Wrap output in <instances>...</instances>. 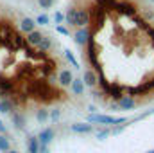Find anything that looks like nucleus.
<instances>
[{
	"label": "nucleus",
	"mask_w": 154,
	"mask_h": 153,
	"mask_svg": "<svg viewBox=\"0 0 154 153\" xmlns=\"http://www.w3.org/2000/svg\"><path fill=\"white\" fill-rule=\"evenodd\" d=\"M88 122H97V124H106V126H116L127 122L125 117H113V115H104V114H91L88 115Z\"/></svg>",
	"instance_id": "1"
},
{
	"label": "nucleus",
	"mask_w": 154,
	"mask_h": 153,
	"mask_svg": "<svg viewBox=\"0 0 154 153\" xmlns=\"http://www.w3.org/2000/svg\"><path fill=\"white\" fill-rule=\"evenodd\" d=\"M90 38H91V29H90V25L88 27H77L75 34H74V40H75V43L79 45V47H86V43L90 41Z\"/></svg>",
	"instance_id": "2"
},
{
	"label": "nucleus",
	"mask_w": 154,
	"mask_h": 153,
	"mask_svg": "<svg viewBox=\"0 0 154 153\" xmlns=\"http://www.w3.org/2000/svg\"><path fill=\"white\" fill-rule=\"evenodd\" d=\"M136 99L134 96H129V94H124L120 99H118V110H124V112H129V110H134L136 108Z\"/></svg>",
	"instance_id": "3"
},
{
	"label": "nucleus",
	"mask_w": 154,
	"mask_h": 153,
	"mask_svg": "<svg viewBox=\"0 0 154 153\" xmlns=\"http://www.w3.org/2000/svg\"><path fill=\"white\" fill-rule=\"evenodd\" d=\"M72 81H74V72H72L70 69H61V70H59V74H57V85H59L61 88L70 86Z\"/></svg>",
	"instance_id": "4"
},
{
	"label": "nucleus",
	"mask_w": 154,
	"mask_h": 153,
	"mask_svg": "<svg viewBox=\"0 0 154 153\" xmlns=\"http://www.w3.org/2000/svg\"><path fill=\"white\" fill-rule=\"evenodd\" d=\"M82 81H84L86 86L95 88V86L99 85V74H97V70H95V69H86V70L82 72Z\"/></svg>",
	"instance_id": "5"
},
{
	"label": "nucleus",
	"mask_w": 154,
	"mask_h": 153,
	"mask_svg": "<svg viewBox=\"0 0 154 153\" xmlns=\"http://www.w3.org/2000/svg\"><path fill=\"white\" fill-rule=\"evenodd\" d=\"M90 20H91V15H90V9H77V24L75 27H88L90 25Z\"/></svg>",
	"instance_id": "6"
},
{
	"label": "nucleus",
	"mask_w": 154,
	"mask_h": 153,
	"mask_svg": "<svg viewBox=\"0 0 154 153\" xmlns=\"http://www.w3.org/2000/svg\"><path fill=\"white\" fill-rule=\"evenodd\" d=\"M36 20H32V18H29V16H23L22 20H20V29H22V33H25V34H29V33H32L34 29H36Z\"/></svg>",
	"instance_id": "7"
},
{
	"label": "nucleus",
	"mask_w": 154,
	"mask_h": 153,
	"mask_svg": "<svg viewBox=\"0 0 154 153\" xmlns=\"http://www.w3.org/2000/svg\"><path fill=\"white\" fill-rule=\"evenodd\" d=\"M70 130L72 132H75V133H91L93 132V124L91 122H74V124H70Z\"/></svg>",
	"instance_id": "8"
},
{
	"label": "nucleus",
	"mask_w": 154,
	"mask_h": 153,
	"mask_svg": "<svg viewBox=\"0 0 154 153\" xmlns=\"http://www.w3.org/2000/svg\"><path fill=\"white\" fill-rule=\"evenodd\" d=\"M45 38V34L41 33V31H38V29H34L32 33H29V34H25V40H27V43L29 45H32V47H38L39 41Z\"/></svg>",
	"instance_id": "9"
},
{
	"label": "nucleus",
	"mask_w": 154,
	"mask_h": 153,
	"mask_svg": "<svg viewBox=\"0 0 154 153\" xmlns=\"http://www.w3.org/2000/svg\"><path fill=\"white\" fill-rule=\"evenodd\" d=\"M84 81H82V77H74V81H72V85H70V92L74 94V96H82L84 94Z\"/></svg>",
	"instance_id": "10"
},
{
	"label": "nucleus",
	"mask_w": 154,
	"mask_h": 153,
	"mask_svg": "<svg viewBox=\"0 0 154 153\" xmlns=\"http://www.w3.org/2000/svg\"><path fill=\"white\" fill-rule=\"evenodd\" d=\"M54 135H56V133H54V130H52V128H45V130H41V132H39V135H38L39 144H47V146H48V144L52 142Z\"/></svg>",
	"instance_id": "11"
},
{
	"label": "nucleus",
	"mask_w": 154,
	"mask_h": 153,
	"mask_svg": "<svg viewBox=\"0 0 154 153\" xmlns=\"http://www.w3.org/2000/svg\"><path fill=\"white\" fill-rule=\"evenodd\" d=\"M11 112H14V101L5 96L4 99H0V114H11Z\"/></svg>",
	"instance_id": "12"
},
{
	"label": "nucleus",
	"mask_w": 154,
	"mask_h": 153,
	"mask_svg": "<svg viewBox=\"0 0 154 153\" xmlns=\"http://www.w3.org/2000/svg\"><path fill=\"white\" fill-rule=\"evenodd\" d=\"M65 22H66V25L75 27V24H77V9L75 7H68V11L65 15Z\"/></svg>",
	"instance_id": "13"
},
{
	"label": "nucleus",
	"mask_w": 154,
	"mask_h": 153,
	"mask_svg": "<svg viewBox=\"0 0 154 153\" xmlns=\"http://www.w3.org/2000/svg\"><path fill=\"white\" fill-rule=\"evenodd\" d=\"M27 151L29 153H39V139L38 137H27Z\"/></svg>",
	"instance_id": "14"
},
{
	"label": "nucleus",
	"mask_w": 154,
	"mask_h": 153,
	"mask_svg": "<svg viewBox=\"0 0 154 153\" xmlns=\"http://www.w3.org/2000/svg\"><path fill=\"white\" fill-rule=\"evenodd\" d=\"M11 121H13V124H14L18 130H22L23 124H25V117H23L22 112H13V114H11Z\"/></svg>",
	"instance_id": "15"
},
{
	"label": "nucleus",
	"mask_w": 154,
	"mask_h": 153,
	"mask_svg": "<svg viewBox=\"0 0 154 153\" xmlns=\"http://www.w3.org/2000/svg\"><path fill=\"white\" fill-rule=\"evenodd\" d=\"M52 47H54V41H52V38L45 36V38H43L41 41H39V45L36 47V49H38L39 52H48V50H50Z\"/></svg>",
	"instance_id": "16"
},
{
	"label": "nucleus",
	"mask_w": 154,
	"mask_h": 153,
	"mask_svg": "<svg viewBox=\"0 0 154 153\" xmlns=\"http://www.w3.org/2000/svg\"><path fill=\"white\" fill-rule=\"evenodd\" d=\"M48 119H50V110H45V108L36 110V121H39V122H47Z\"/></svg>",
	"instance_id": "17"
},
{
	"label": "nucleus",
	"mask_w": 154,
	"mask_h": 153,
	"mask_svg": "<svg viewBox=\"0 0 154 153\" xmlns=\"http://www.w3.org/2000/svg\"><path fill=\"white\" fill-rule=\"evenodd\" d=\"M9 150H11V142H9V139L5 137V133H2V135H0V151L7 153Z\"/></svg>",
	"instance_id": "18"
},
{
	"label": "nucleus",
	"mask_w": 154,
	"mask_h": 153,
	"mask_svg": "<svg viewBox=\"0 0 154 153\" xmlns=\"http://www.w3.org/2000/svg\"><path fill=\"white\" fill-rule=\"evenodd\" d=\"M65 58L72 63V67H75V69H79V61L75 60V56H74V52L72 50H65Z\"/></svg>",
	"instance_id": "19"
},
{
	"label": "nucleus",
	"mask_w": 154,
	"mask_h": 153,
	"mask_svg": "<svg viewBox=\"0 0 154 153\" xmlns=\"http://www.w3.org/2000/svg\"><path fill=\"white\" fill-rule=\"evenodd\" d=\"M142 18H143L145 22L151 24V22L154 20V11L152 9H143V11H142Z\"/></svg>",
	"instance_id": "20"
},
{
	"label": "nucleus",
	"mask_w": 154,
	"mask_h": 153,
	"mask_svg": "<svg viewBox=\"0 0 154 153\" xmlns=\"http://www.w3.org/2000/svg\"><path fill=\"white\" fill-rule=\"evenodd\" d=\"M48 22H50V18H48V15H45V13H41V15L36 16V24H38V25H47Z\"/></svg>",
	"instance_id": "21"
},
{
	"label": "nucleus",
	"mask_w": 154,
	"mask_h": 153,
	"mask_svg": "<svg viewBox=\"0 0 154 153\" xmlns=\"http://www.w3.org/2000/svg\"><path fill=\"white\" fill-rule=\"evenodd\" d=\"M109 135H111V130L109 128H104V130L97 132V139L99 141H106V137H109Z\"/></svg>",
	"instance_id": "22"
},
{
	"label": "nucleus",
	"mask_w": 154,
	"mask_h": 153,
	"mask_svg": "<svg viewBox=\"0 0 154 153\" xmlns=\"http://www.w3.org/2000/svg\"><path fill=\"white\" fill-rule=\"evenodd\" d=\"M39 7L41 9H52V5H54V0H38Z\"/></svg>",
	"instance_id": "23"
},
{
	"label": "nucleus",
	"mask_w": 154,
	"mask_h": 153,
	"mask_svg": "<svg viewBox=\"0 0 154 153\" xmlns=\"http://www.w3.org/2000/svg\"><path fill=\"white\" fill-rule=\"evenodd\" d=\"M54 22H56L57 25H61V24L65 22V15H63V13H59V11H56V15H54Z\"/></svg>",
	"instance_id": "24"
},
{
	"label": "nucleus",
	"mask_w": 154,
	"mask_h": 153,
	"mask_svg": "<svg viewBox=\"0 0 154 153\" xmlns=\"http://www.w3.org/2000/svg\"><path fill=\"white\" fill-rule=\"evenodd\" d=\"M59 117H61V110H57V108L50 110V119L52 121H59Z\"/></svg>",
	"instance_id": "25"
},
{
	"label": "nucleus",
	"mask_w": 154,
	"mask_h": 153,
	"mask_svg": "<svg viewBox=\"0 0 154 153\" xmlns=\"http://www.w3.org/2000/svg\"><path fill=\"white\" fill-rule=\"evenodd\" d=\"M125 126H127V124H118V126H115V128L111 130V133H113V135H118V133H122V132L125 130Z\"/></svg>",
	"instance_id": "26"
},
{
	"label": "nucleus",
	"mask_w": 154,
	"mask_h": 153,
	"mask_svg": "<svg viewBox=\"0 0 154 153\" xmlns=\"http://www.w3.org/2000/svg\"><path fill=\"white\" fill-rule=\"evenodd\" d=\"M56 29H57V33H61V34H65V36H66V34H70V31H68L66 27H63V25H57Z\"/></svg>",
	"instance_id": "27"
},
{
	"label": "nucleus",
	"mask_w": 154,
	"mask_h": 153,
	"mask_svg": "<svg viewBox=\"0 0 154 153\" xmlns=\"http://www.w3.org/2000/svg\"><path fill=\"white\" fill-rule=\"evenodd\" d=\"M0 133H7V130H5V126H4L2 121H0Z\"/></svg>",
	"instance_id": "28"
},
{
	"label": "nucleus",
	"mask_w": 154,
	"mask_h": 153,
	"mask_svg": "<svg viewBox=\"0 0 154 153\" xmlns=\"http://www.w3.org/2000/svg\"><path fill=\"white\" fill-rule=\"evenodd\" d=\"M5 96H7V94H5V92H4V90H2V88H0V99H4V97H5Z\"/></svg>",
	"instance_id": "29"
},
{
	"label": "nucleus",
	"mask_w": 154,
	"mask_h": 153,
	"mask_svg": "<svg viewBox=\"0 0 154 153\" xmlns=\"http://www.w3.org/2000/svg\"><path fill=\"white\" fill-rule=\"evenodd\" d=\"M7 153H18V151H16V150H9Z\"/></svg>",
	"instance_id": "30"
},
{
	"label": "nucleus",
	"mask_w": 154,
	"mask_h": 153,
	"mask_svg": "<svg viewBox=\"0 0 154 153\" xmlns=\"http://www.w3.org/2000/svg\"><path fill=\"white\" fill-rule=\"evenodd\" d=\"M145 153H154V150H149V151H145Z\"/></svg>",
	"instance_id": "31"
},
{
	"label": "nucleus",
	"mask_w": 154,
	"mask_h": 153,
	"mask_svg": "<svg viewBox=\"0 0 154 153\" xmlns=\"http://www.w3.org/2000/svg\"><path fill=\"white\" fill-rule=\"evenodd\" d=\"M151 2H154V0H151Z\"/></svg>",
	"instance_id": "32"
}]
</instances>
